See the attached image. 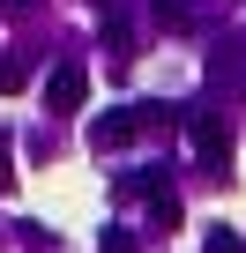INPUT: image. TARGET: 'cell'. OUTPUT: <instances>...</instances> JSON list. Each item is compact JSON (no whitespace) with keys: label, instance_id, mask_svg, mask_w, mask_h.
Returning a JSON list of instances; mask_svg holds the SVG:
<instances>
[{"label":"cell","instance_id":"1","mask_svg":"<svg viewBox=\"0 0 246 253\" xmlns=\"http://www.w3.org/2000/svg\"><path fill=\"white\" fill-rule=\"evenodd\" d=\"M172 126H179V112H172V104H157V97H142V104H119V112L90 119V149L104 157V149H127L135 134H172Z\"/></svg>","mask_w":246,"mask_h":253},{"label":"cell","instance_id":"2","mask_svg":"<svg viewBox=\"0 0 246 253\" xmlns=\"http://www.w3.org/2000/svg\"><path fill=\"white\" fill-rule=\"evenodd\" d=\"M187 142H194V164H201L209 179H224V171H231V112L194 104V112H187Z\"/></svg>","mask_w":246,"mask_h":253},{"label":"cell","instance_id":"3","mask_svg":"<svg viewBox=\"0 0 246 253\" xmlns=\"http://www.w3.org/2000/svg\"><path fill=\"white\" fill-rule=\"evenodd\" d=\"M82 97H90V67L82 60H60L45 75V112H82Z\"/></svg>","mask_w":246,"mask_h":253},{"label":"cell","instance_id":"4","mask_svg":"<svg viewBox=\"0 0 246 253\" xmlns=\"http://www.w3.org/2000/svg\"><path fill=\"white\" fill-rule=\"evenodd\" d=\"M97 23H104V45L127 60L135 52V23H127V8H119V0H97Z\"/></svg>","mask_w":246,"mask_h":253},{"label":"cell","instance_id":"5","mask_svg":"<svg viewBox=\"0 0 246 253\" xmlns=\"http://www.w3.org/2000/svg\"><path fill=\"white\" fill-rule=\"evenodd\" d=\"M30 89V52H0V97Z\"/></svg>","mask_w":246,"mask_h":253},{"label":"cell","instance_id":"6","mask_svg":"<svg viewBox=\"0 0 246 253\" xmlns=\"http://www.w3.org/2000/svg\"><path fill=\"white\" fill-rule=\"evenodd\" d=\"M149 8H157L164 30H194V8H187V0H149Z\"/></svg>","mask_w":246,"mask_h":253},{"label":"cell","instance_id":"7","mask_svg":"<svg viewBox=\"0 0 246 253\" xmlns=\"http://www.w3.org/2000/svg\"><path fill=\"white\" fill-rule=\"evenodd\" d=\"M97 253H142V238H135V231H127V223H112V231H104V238H97Z\"/></svg>","mask_w":246,"mask_h":253},{"label":"cell","instance_id":"8","mask_svg":"<svg viewBox=\"0 0 246 253\" xmlns=\"http://www.w3.org/2000/svg\"><path fill=\"white\" fill-rule=\"evenodd\" d=\"M149 223H157V231H172V223H179V201H172V194H164V186H157V194H149Z\"/></svg>","mask_w":246,"mask_h":253},{"label":"cell","instance_id":"9","mask_svg":"<svg viewBox=\"0 0 246 253\" xmlns=\"http://www.w3.org/2000/svg\"><path fill=\"white\" fill-rule=\"evenodd\" d=\"M201 253H246V238H239V231H224V223H216V231H209V238H201Z\"/></svg>","mask_w":246,"mask_h":253},{"label":"cell","instance_id":"10","mask_svg":"<svg viewBox=\"0 0 246 253\" xmlns=\"http://www.w3.org/2000/svg\"><path fill=\"white\" fill-rule=\"evenodd\" d=\"M15 186V149H8V134H0V194Z\"/></svg>","mask_w":246,"mask_h":253}]
</instances>
